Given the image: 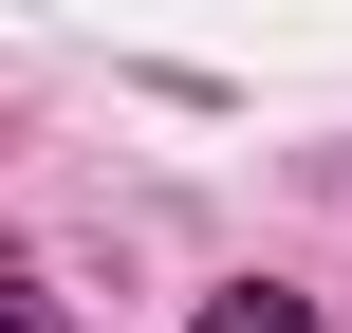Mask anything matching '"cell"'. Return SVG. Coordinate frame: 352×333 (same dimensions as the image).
Returning a JSON list of instances; mask_svg holds the SVG:
<instances>
[{"mask_svg": "<svg viewBox=\"0 0 352 333\" xmlns=\"http://www.w3.org/2000/svg\"><path fill=\"white\" fill-rule=\"evenodd\" d=\"M0 333H74V297H56V278H37L19 241H0Z\"/></svg>", "mask_w": 352, "mask_h": 333, "instance_id": "cell-2", "label": "cell"}, {"mask_svg": "<svg viewBox=\"0 0 352 333\" xmlns=\"http://www.w3.org/2000/svg\"><path fill=\"white\" fill-rule=\"evenodd\" d=\"M186 333H334V315H316L297 278H223V297H204V315H186Z\"/></svg>", "mask_w": 352, "mask_h": 333, "instance_id": "cell-1", "label": "cell"}, {"mask_svg": "<svg viewBox=\"0 0 352 333\" xmlns=\"http://www.w3.org/2000/svg\"><path fill=\"white\" fill-rule=\"evenodd\" d=\"M334 167H352V148H334Z\"/></svg>", "mask_w": 352, "mask_h": 333, "instance_id": "cell-3", "label": "cell"}]
</instances>
